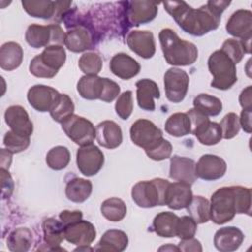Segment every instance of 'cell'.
Returning <instances> with one entry per match:
<instances>
[{
    "instance_id": "36",
    "label": "cell",
    "mask_w": 252,
    "mask_h": 252,
    "mask_svg": "<svg viewBox=\"0 0 252 252\" xmlns=\"http://www.w3.org/2000/svg\"><path fill=\"white\" fill-rule=\"evenodd\" d=\"M32 243V233L27 227H19L13 230L7 238V246L14 252H25Z\"/></svg>"
},
{
    "instance_id": "4",
    "label": "cell",
    "mask_w": 252,
    "mask_h": 252,
    "mask_svg": "<svg viewBox=\"0 0 252 252\" xmlns=\"http://www.w3.org/2000/svg\"><path fill=\"white\" fill-rule=\"evenodd\" d=\"M208 68L213 76L211 86L226 91L237 82L236 65L220 49L214 51L208 59Z\"/></svg>"
},
{
    "instance_id": "16",
    "label": "cell",
    "mask_w": 252,
    "mask_h": 252,
    "mask_svg": "<svg viewBox=\"0 0 252 252\" xmlns=\"http://www.w3.org/2000/svg\"><path fill=\"white\" fill-rule=\"evenodd\" d=\"M96 236L94 225L84 220L65 225V239L77 246L90 245Z\"/></svg>"
},
{
    "instance_id": "44",
    "label": "cell",
    "mask_w": 252,
    "mask_h": 252,
    "mask_svg": "<svg viewBox=\"0 0 252 252\" xmlns=\"http://www.w3.org/2000/svg\"><path fill=\"white\" fill-rule=\"evenodd\" d=\"M221 128L222 138L223 139H232L234 138L240 130L239 117L234 112H229L223 116L220 123H219Z\"/></svg>"
},
{
    "instance_id": "53",
    "label": "cell",
    "mask_w": 252,
    "mask_h": 252,
    "mask_svg": "<svg viewBox=\"0 0 252 252\" xmlns=\"http://www.w3.org/2000/svg\"><path fill=\"white\" fill-rule=\"evenodd\" d=\"M252 88L247 86L239 94V103L242 109H252Z\"/></svg>"
},
{
    "instance_id": "27",
    "label": "cell",
    "mask_w": 252,
    "mask_h": 252,
    "mask_svg": "<svg viewBox=\"0 0 252 252\" xmlns=\"http://www.w3.org/2000/svg\"><path fill=\"white\" fill-rule=\"evenodd\" d=\"M42 231L44 242L51 250H64L58 248L60 243L65 239V225L61 220L54 218H47L42 221Z\"/></svg>"
},
{
    "instance_id": "15",
    "label": "cell",
    "mask_w": 252,
    "mask_h": 252,
    "mask_svg": "<svg viewBox=\"0 0 252 252\" xmlns=\"http://www.w3.org/2000/svg\"><path fill=\"white\" fill-rule=\"evenodd\" d=\"M127 20L132 26H140L152 22L158 14V4L153 1H130L127 3Z\"/></svg>"
},
{
    "instance_id": "32",
    "label": "cell",
    "mask_w": 252,
    "mask_h": 252,
    "mask_svg": "<svg viewBox=\"0 0 252 252\" xmlns=\"http://www.w3.org/2000/svg\"><path fill=\"white\" fill-rule=\"evenodd\" d=\"M24 10L33 18L48 20L55 18L56 1L50 0H23Z\"/></svg>"
},
{
    "instance_id": "46",
    "label": "cell",
    "mask_w": 252,
    "mask_h": 252,
    "mask_svg": "<svg viewBox=\"0 0 252 252\" xmlns=\"http://www.w3.org/2000/svg\"><path fill=\"white\" fill-rule=\"evenodd\" d=\"M220 50H222L233 61L235 65L239 63L242 60L244 54H246L245 48L241 40L240 39L237 40L234 38H229L224 40Z\"/></svg>"
},
{
    "instance_id": "42",
    "label": "cell",
    "mask_w": 252,
    "mask_h": 252,
    "mask_svg": "<svg viewBox=\"0 0 252 252\" xmlns=\"http://www.w3.org/2000/svg\"><path fill=\"white\" fill-rule=\"evenodd\" d=\"M31 143V139L29 136H24L13 132L12 130L6 132L3 138V144L7 150L12 152L13 154L21 153L25 151Z\"/></svg>"
},
{
    "instance_id": "57",
    "label": "cell",
    "mask_w": 252,
    "mask_h": 252,
    "mask_svg": "<svg viewBox=\"0 0 252 252\" xmlns=\"http://www.w3.org/2000/svg\"><path fill=\"white\" fill-rule=\"evenodd\" d=\"M158 250H176V251H179V248H178V246L177 247H175V246H171V245H167V246H162V247H160Z\"/></svg>"
},
{
    "instance_id": "50",
    "label": "cell",
    "mask_w": 252,
    "mask_h": 252,
    "mask_svg": "<svg viewBox=\"0 0 252 252\" xmlns=\"http://www.w3.org/2000/svg\"><path fill=\"white\" fill-rule=\"evenodd\" d=\"M0 172H1V180H2V196L3 198H7V197H10L11 194L13 193L14 182L7 169L1 168Z\"/></svg>"
},
{
    "instance_id": "48",
    "label": "cell",
    "mask_w": 252,
    "mask_h": 252,
    "mask_svg": "<svg viewBox=\"0 0 252 252\" xmlns=\"http://www.w3.org/2000/svg\"><path fill=\"white\" fill-rule=\"evenodd\" d=\"M236 202H237V214H251V190L244 186H234Z\"/></svg>"
},
{
    "instance_id": "13",
    "label": "cell",
    "mask_w": 252,
    "mask_h": 252,
    "mask_svg": "<svg viewBox=\"0 0 252 252\" xmlns=\"http://www.w3.org/2000/svg\"><path fill=\"white\" fill-rule=\"evenodd\" d=\"M60 93L52 87L45 85H34L28 91L27 98L32 107L39 112L50 111L57 100Z\"/></svg>"
},
{
    "instance_id": "2",
    "label": "cell",
    "mask_w": 252,
    "mask_h": 252,
    "mask_svg": "<svg viewBox=\"0 0 252 252\" xmlns=\"http://www.w3.org/2000/svg\"><path fill=\"white\" fill-rule=\"evenodd\" d=\"M161 50L165 61L172 66H189L198 58L197 46L181 39L171 29H162L158 33Z\"/></svg>"
},
{
    "instance_id": "35",
    "label": "cell",
    "mask_w": 252,
    "mask_h": 252,
    "mask_svg": "<svg viewBox=\"0 0 252 252\" xmlns=\"http://www.w3.org/2000/svg\"><path fill=\"white\" fill-rule=\"evenodd\" d=\"M194 108L206 116H217L222 110V102L217 96L200 94L193 100Z\"/></svg>"
},
{
    "instance_id": "45",
    "label": "cell",
    "mask_w": 252,
    "mask_h": 252,
    "mask_svg": "<svg viewBox=\"0 0 252 252\" xmlns=\"http://www.w3.org/2000/svg\"><path fill=\"white\" fill-rule=\"evenodd\" d=\"M134 107L133 94L131 91H125L119 94L115 102V112L123 120H126L132 114Z\"/></svg>"
},
{
    "instance_id": "12",
    "label": "cell",
    "mask_w": 252,
    "mask_h": 252,
    "mask_svg": "<svg viewBox=\"0 0 252 252\" xmlns=\"http://www.w3.org/2000/svg\"><path fill=\"white\" fill-rule=\"evenodd\" d=\"M197 177L211 181L221 178L227 169L226 162L219 156L212 154L203 155L195 165Z\"/></svg>"
},
{
    "instance_id": "25",
    "label": "cell",
    "mask_w": 252,
    "mask_h": 252,
    "mask_svg": "<svg viewBox=\"0 0 252 252\" xmlns=\"http://www.w3.org/2000/svg\"><path fill=\"white\" fill-rule=\"evenodd\" d=\"M64 45L72 52H83L93 45V38L85 27H75L65 32Z\"/></svg>"
},
{
    "instance_id": "33",
    "label": "cell",
    "mask_w": 252,
    "mask_h": 252,
    "mask_svg": "<svg viewBox=\"0 0 252 252\" xmlns=\"http://www.w3.org/2000/svg\"><path fill=\"white\" fill-rule=\"evenodd\" d=\"M167 134L173 137H183L191 133L190 118L185 112H176L171 114L164 124Z\"/></svg>"
},
{
    "instance_id": "26",
    "label": "cell",
    "mask_w": 252,
    "mask_h": 252,
    "mask_svg": "<svg viewBox=\"0 0 252 252\" xmlns=\"http://www.w3.org/2000/svg\"><path fill=\"white\" fill-rule=\"evenodd\" d=\"M128 241V235L124 231L119 229H109L102 234L94 250L121 252L127 248Z\"/></svg>"
},
{
    "instance_id": "55",
    "label": "cell",
    "mask_w": 252,
    "mask_h": 252,
    "mask_svg": "<svg viewBox=\"0 0 252 252\" xmlns=\"http://www.w3.org/2000/svg\"><path fill=\"white\" fill-rule=\"evenodd\" d=\"M251 113L252 109H243L241 111L240 117H239V123L240 127L246 132V133H251Z\"/></svg>"
},
{
    "instance_id": "23",
    "label": "cell",
    "mask_w": 252,
    "mask_h": 252,
    "mask_svg": "<svg viewBox=\"0 0 252 252\" xmlns=\"http://www.w3.org/2000/svg\"><path fill=\"white\" fill-rule=\"evenodd\" d=\"M109 68L112 74L122 80H129L137 76L141 70L140 64L130 55L123 52L112 56Z\"/></svg>"
},
{
    "instance_id": "20",
    "label": "cell",
    "mask_w": 252,
    "mask_h": 252,
    "mask_svg": "<svg viewBox=\"0 0 252 252\" xmlns=\"http://www.w3.org/2000/svg\"><path fill=\"white\" fill-rule=\"evenodd\" d=\"M195 161L186 157L173 156L170 158L169 177L175 181L193 184L197 177Z\"/></svg>"
},
{
    "instance_id": "24",
    "label": "cell",
    "mask_w": 252,
    "mask_h": 252,
    "mask_svg": "<svg viewBox=\"0 0 252 252\" xmlns=\"http://www.w3.org/2000/svg\"><path fill=\"white\" fill-rule=\"evenodd\" d=\"M137 102L140 108L147 111H154L156 108L155 98L160 97V92L157 83L150 79H142L136 83Z\"/></svg>"
},
{
    "instance_id": "40",
    "label": "cell",
    "mask_w": 252,
    "mask_h": 252,
    "mask_svg": "<svg viewBox=\"0 0 252 252\" xmlns=\"http://www.w3.org/2000/svg\"><path fill=\"white\" fill-rule=\"evenodd\" d=\"M71 159L69 150L64 146H56L48 151L45 161L47 165L54 170H61L65 168Z\"/></svg>"
},
{
    "instance_id": "3",
    "label": "cell",
    "mask_w": 252,
    "mask_h": 252,
    "mask_svg": "<svg viewBox=\"0 0 252 252\" xmlns=\"http://www.w3.org/2000/svg\"><path fill=\"white\" fill-rule=\"evenodd\" d=\"M66 61V51L63 45L46 46L40 54L35 55L30 63V72L37 78H53Z\"/></svg>"
},
{
    "instance_id": "19",
    "label": "cell",
    "mask_w": 252,
    "mask_h": 252,
    "mask_svg": "<svg viewBox=\"0 0 252 252\" xmlns=\"http://www.w3.org/2000/svg\"><path fill=\"white\" fill-rule=\"evenodd\" d=\"M191 184L175 181L168 184L165 193V205L172 210H181L188 207L192 201Z\"/></svg>"
},
{
    "instance_id": "17",
    "label": "cell",
    "mask_w": 252,
    "mask_h": 252,
    "mask_svg": "<svg viewBox=\"0 0 252 252\" xmlns=\"http://www.w3.org/2000/svg\"><path fill=\"white\" fill-rule=\"evenodd\" d=\"M4 119L10 129L17 134L31 137L33 132V124L27 110L21 105L9 106L4 113Z\"/></svg>"
},
{
    "instance_id": "47",
    "label": "cell",
    "mask_w": 252,
    "mask_h": 252,
    "mask_svg": "<svg viewBox=\"0 0 252 252\" xmlns=\"http://www.w3.org/2000/svg\"><path fill=\"white\" fill-rule=\"evenodd\" d=\"M197 222L190 216H183L178 219L176 225V236L180 239H188L195 236Z\"/></svg>"
},
{
    "instance_id": "31",
    "label": "cell",
    "mask_w": 252,
    "mask_h": 252,
    "mask_svg": "<svg viewBox=\"0 0 252 252\" xmlns=\"http://www.w3.org/2000/svg\"><path fill=\"white\" fill-rule=\"evenodd\" d=\"M179 217L171 212L158 213L153 220V230L160 237H175L176 225Z\"/></svg>"
},
{
    "instance_id": "58",
    "label": "cell",
    "mask_w": 252,
    "mask_h": 252,
    "mask_svg": "<svg viewBox=\"0 0 252 252\" xmlns=\"http://www.w3.org/2000/svg\"><path fill=\"white\" fill-rule=\"evenodd\" d=\"M87 250H94V248L89 247V245H81L75 249V251H87Z\"/></svg>"
},
{
    "instance_id": "29",
    "label": "cell",
    "mask_w": 252,
    "mask_h": 252,
    "mask_svg": "<svg viewBox=\"0 0 252 252\" xmlns=\"http://www.w3.org/2000/svg\"><path fill=\"white\" fill-rule=\"evenodd\" d=\"M23 48L15 41H8L0 48V67L6 71L17 69L23 61Z\"/></svg>"
},
{
    "instance_id": "52",
    "label": "cell",
    "mask_w": 252,
    "mask_h": 252,
    "mask_svg": "<svg viewBox=\"0 0 252 252\" xmlns=\"http://www.w3.org/2000/svg\"><path fill=\"white\" fill-rule=\"evenodd\" d=\"M82 218H83V214L79 210H76V211L64 210L59 214V219L64 225H67V224H70L77 220H82Z\"/></svg>"
},
{
    "instance_id": "21",
    "label": "cell",
    "mask_w": 252,
    "mask_h": 252,
    "mask_svg": "<svg viewBox=\"0 0 252 252\" xmlns=\"http://www.w3.org/2000/svg\"><path fill=\"white\" fill-rule=\"evenodd\" d=\"M244 240V234L236 226L221 227L215 233L214 244L220 252H232L237 250Z\"/></svg>"
},
{
    "instance_id": "49",
    "label": "cell",
    "mask_w": 252,
    "mask_h": 252,
    "mask_svg": "<svg viewBox=\"0 0 252 252\" xmlns=\"http://www.w3.org/2000/svg\"><path fill=\"white\" fill-rule=\"evenodd\" d=\"M119 94H120L119 85L108 78H104V88H103V93L100 97V100L104 102H111L116 97H118Z\"/></svg>"
},
{
    "instance_id": "10",
    "label": "cell",
    "mask_w": 252,
    "mask_h": 252,
    "mask_svg": "<svg viewBox=\"0 0 252 252\" xmlns=\"http://www.w3.org/2000/svg\"><path fill=\"white\" fill-rule=\"evenodd\" d=\"M78 169L85 176H94L102 168L104 155L94 144L81 146L76 154Z\"/></svg>"
},
{
    "instance_id": "6",
    "label": "cell",
    "mask_w": 252,
    "mask_h": 252,
    "mask_svg": "<svg viewBox=\"0 0 252 252\" xmlns=\"http://www.w3.org/2000/svg\"><path fill=\"white\" fill-rule=\"evenodd\" d=\"M237 214L234 186H224L213 193L210 201V220L217 224L230 221Z\"/></svg>"
},
{
    "instance_id": "1",
    "label": "cell",
    "mask_w": 252,
    "mask_h": 252,
    "mask_svg": "<svg viewBox=\"0 0 252 252\" xmlns=\"http://www.w3.org/2000/svg\"><path fill=\"white\" fill-rule=\"evenodd\" d=\"M162 5L176 24L191 35L202 36L220 26L221 17L214 13L206 4L197 9L183 1H165Z\"/></svg>"
},
{
    "instance_id": "34",
    "label": "cell",
    "mask_w": 252,
    "mask_h": 252,
    "mask_svg": "<svg viewBox=\"0 0 252 252\" xmlns=\"http://www.w3.org/2000/svg\"><path fill=\"white\" fill-rule=\"evenodd\" d=\"M193 135L197 137L198 141L202 145L206 146L217 145L222 139V133L220 124L211 120L207 121L200 128H198L193 133Z\"/></svg>"
},
{
    "instance_id": "9",
    "label": "cell",
    "mask_w": 252,
    "mask_h": 252,
    "mask_svg": "<svg viewBox=\"0 0 252 252\" xmlns=\"http://www.w3.org/2000/svg\"><path fill=\"white\" fill-rule=\"evenodd\" d=\"M163 84L167 99L173 103H178L181 102L187 94L189 76L184 70L172 67L165 72Z\"/></svg>"
},
{
    "instance_id": "18",
    "label": "cell",
    "mask_w": 252,
    "mask_h": 252,
    "mask_svg": "<svg viewBox=\"0 0 252 252\" xmlns=\"http://www.w3.org/2000/svg\"><path fill=\"white\" fill-rule=\"evenodd\" d=\"M225 30L227 33L240 39H251L252 37V12L239 9L228 19Z\"/></svg>"
},
{
    "instance_id": "56",
    "label": "cell",
    "mask_w": 252,
    "mask_h": 252,
    "mask_svg": "<svg viewBox=\"0 0 252 252\" xmlns=\"http://www.w3.org/2000/svg\"><path fill=\"white\" fill-rule=\"evenodd\" d=\"M12 155H13V153L10 152L9 150L1 149V158H0L1 168L9 170V167H10L11 161H12Z\"/></svg>"
},
{
    "instance_id": "8",
    "label": "cell",
    "mask_w": 252,
    "mask_h": 252,
    "mask_svg": "<svg viewBox=\"0 0 252 252\" xmlns=\"http://www.w3.org/2000/svg\"><path fill=\"white\" fill-rule=\"evenodd\" d=\"M61 126L67 137L79 146L92 144L96 136L94 124L87 118L76 114L64 120Z\"/></svg>"
},
{
    "instance_id": "39",
    "label": "cell",
    "mask_w": 252,
    "mask_h": 252,
    "mask_svg": "<svg viewBox=\"0 0 252 252\" xmlns=\"http://www.w3.org/2000/svg\"><path fill=\"white\" fill-rule=\"evenodd\" d=\"M189 216L197 223H205L210 220V202L202 196H193L186 208Z\"/></svg>"
},
{
    "instance_id": "38",
    "label": "cell",
    "mask_w": 252,
    "mask_h": 252,
    "mask_svg": "<svg viewBox=\"0 0 252 252\" xmlns=\"http://www.w3.org/2000/svg\"><path fill=\"white\" fill-rule=\"evenodd\" d=\"M74 110L75 105L71 97L66 94H60L49 113L54 121L62 123L64 120L74 114Z\"/></svg>"
},
{
    "instance_id": "37",
    "label": "cell",
    "mask_w": 252,
    "mask_h": 252,
    "mask_svg": "<svg viewBox=\"0 0 252 252\" xmlns=\"http://www.w3.org/2000/svg\"><path fill=\"white\" fill-rule=\"evenodd\" d=\"M100 212L106 220L116 222L122 220L125 218L127 207L121 199L113 197L106 199L101 203Z\"/></svg>"
},
{
    "instance_id": "51",
    "label": "cell",
    "mask_w": 252,
    "mask_h": 252,
    "mask_svg": "<svg viewBox=\"0 0 252 252\" xmlns=\"http://www.w3.org/2000/svg\"><path fill=\"white\" fill-rule=\"evenodd\" d=\"M179 251H193V252H201L203 250L201 242L192 237L188 239H181V241L178 243Z\"/></svg>"
},
{
    "instance_id": "22",
    "label": "cell",
    "mask_w": 252,
    "mask_h": 252,
    "mask_svg": "<svg viewBox=\"0 0 252 252\" xmlns=\"http://www.w3.org/2000/svg\"><path fill=\"white\" fill-rule=\"evenodd\" d=\"M95 139L99 146L106 149H115L122 143L123 136L120 126L111 120H104L95 127Z\"/></svg>"
},
{
    "instance_id": "54",
    "label": "cell",
    "mask_w": 252,
    "mask_h": 252,
    "mask_svg": "<svg viewBox=\"0 0 252 252\" xmlns=\"http://www.w3.org/2000/svg\"><path fill=\"white\" fill-rule=\"evenodd\" d=\"M206 5L217 15L221 17V14L223 13V11L230 5V1H223V0H219V1H208L206 3Z\"/></svg>"
},
{
    "instance_id": "5",
    "label": "cell",
    "mask_w": 252,
    "mask_h": 252,
    "mask_svg": "<svg viewBox=\"0 0 252 252\" xmlns=\"http://www.w3.org/2000/svg\"><path fill=\"white\" fill-rule=\"evenodd\" d=\"M168 184L169 181L163 178L139 181L132 188V199L135 204L141 208L164 206Z\"/></svg>"
},
{
    "instance_id": "43",
    "label": "cell",
    "mask_w": 252,
    "mask_h": 252,
    "mask_svg": "<svg viewBox=\"0 0 252 252\" xmlns=\"http://www.w3.org/2000/svg\"><path fill=\"white\" fill-rule=\"evenodd\" d=\"M146 155L153 160L161 161L168 158H170L172 153V145L169 141L164 139L163 137L159 139L153 146L145 150Z\"/></svg>"
},
{
    "instance_id": "11",
    "label": "cell",
    "mask_w": 252,
    "mask_h": 252,
    "mask_svg": "<svg viewBox=\"0 0 252 252\" xmlns=\"http://www.w3.org/2000/svg\"><path fill=\"white\" fill-rule=\"evenodd\" d=\"M130 138L136 146L146 150L162 138V131L148 119H138L130 128Z\"/></svg>"
},
{
    "instance_id": "30",
    "label": "cell",
    "mask_w": 252,
    "mask_h": 252,
    "mask_svg": "<svg viewBox=\"0 0 252 252\" xmlns=\"http://www.w3.org/2000/svg\"><path fill=\"white\" fill-rule=\"evenodd\" d=\"M92 191V182L81 177H74L70 179L65 187V195L67 199L74 203L85 202L91 196Z\"/></svg>"
},
{
    "instance_id": "41",
    "label": "cell",
    "mask_w": 252,
    "mask_h": 252,
    "mask_svg": "<svg viewBox=\"0 0 252 252\" xmlns=\"http://www.w3.org/2000/svg\"><path fill=\"white\" fill-rule=\"evenodd\" d=\"M102 59L101 57L95 52H87L84 53L78 62L80 70L85 75L95 76L97 75L102 69Z\"/></svg>"
},
{
    "instance_id": "28",
    "label": "cell",
    "mask_w": 252,
    "mask_h": 252,
    "mask_svg": "<svg viewBox=\"0 0 252 252\" xmlns=\"http://www.w3.org/2000/svg\"><path fill=\"white\" fill-rule=\"evenodd\" d=\"M104 88V78L91 75L83 76L78 84H77V91L79 94L89 100L100 99Z\"/></svg>"
},
{
    "instance_id": "14",
    "label": "cell",
    "mask_w": 252,
    "mask_h": 252,
    "mask_svg": "<svg viewBox=\"0 0 252 252\" xmlns=\"http://www.w3.org/2000/svg\"><path fill=\"white\" fill-rule=\"evenodd\" d=\"M126 41L130 50L144 59L152 58L155 55L156 42L154 34L150 31H131Z\"/></svg>"
},
{
    "instance_id": "7",
    "label": "cell",
    "mask_w": 252,
    "mask_h": 252,
    "mask_svg": "<svg viewBox=\"0 0 252 252\" xmlns=\"http://www.w3.org/2000/svg\"><path fill=\"white\" fill-rule=\"evenodd\" d=\"M65 32L58 24H50L46 26L32 24L28 27L25 39L27 43L33 48L46 47L53 44H64Z\"/></svg>"
}]
</instances>
